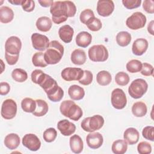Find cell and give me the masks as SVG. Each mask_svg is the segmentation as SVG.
Wrapping results in <instances>:
<instances>
[{
  "label": "cell",
  "instance_id": "d590c367",
  "mask_svg": "<svg viewBox=\"0 0 154 154\" xmlns=\"http://www.w3.org/2000/svg\"><path fill=\"white\" fill-rule=\"evenodd\" d=\"M130 78L128 73L124 72H119L115 76V81L120 86L126 85L129 82Z\"/></svg>",
  "mask_w": 154,
  "mask_h": 154
},
{
  "label": "cell",
  "instance_id": "83f0119b",
  "mask_svg": "<svg viewBox=\"0 0 154 154\" xmlns=\"http://www.w3.org/2000/svg\"><path fill=\"white\" fill-rule=\"evenodd\" d=\"M36 108L32 114L36 117H42L46 114L49 106L46 101L42 99H36Z\"/></svg>",
  "mask_w": 154,
  "mask_h": 154
},
{
  "label": "cell",
  "instance_id": "7dc6e473",
  "mask_svg": "<svg viewBox=\"0 0 154 154\" xmlns=\"http://www.w3.org/2000/svg\"><path fill=\"white\" fill-rule=\"evenodd\" d=\"M143 7L147 13H154V1L153 0L144 1L143 3Z\"/></svg>",
  "mask_w": 154,
  "mask_h": 154
},
{
  "label": "cell",
  "instance_id": "9c48e42d",
  "mask_svg": "<svg viewBox=\"0 0 154 154\" xmlns=\"http://www.w3.org/2000/svg\"><path fill=\"white\" fill-rule=\"evenodd\" d=\"M111 102L114 108L123 109L127 104V99L124 91L119 88L114 89L111 93Z\"/></svg>",
  "mask_w": 154,
  "mask_h": 154
},
{
  "label": "cell",
  "instance_id": "5bb4252c",
  "mask_svg": "<svg viewBox=\"0 0 154 154\" xmlns=\"http://www.w3.org/2000/svg\"><path fill=\"white\" fill-rule=\"evenodd\" d=\"M114 10V4L111 0H99L97 3V12L102 17L110 16Z\"/></svg>",
  "mask_w": 154,
  "mask_h": 154
},
{
  "label": "cell",
  "instance_id": "60d3db41",
  "mask_svg": "<svg viewBox=\"0 0 154 154\" xmlns=\"http://www.w3.org/2000/svg\"><path fill=\"white\" fill-rule=\"evenodd\" d=\"M93 79V75L90 70H84V75L81 79L78 81L79 83L83 85H90Z\"/></svg>",
  "mask_w": 154,
  "mask_h": 154
},
{
  "label": "cell",
  "instance_id": "ee69618b",
  "mask_svg": "<svg viewBox=\"0 0 154 154\" xmlns=\"http://www.w3.org/2000/svg\"><path fill=\"white\" fill-rule=\"evenodd\" d=\"M122 3L125 8L132 10L139 7L141 4V0H123Z\"/></svg>",
  "mask_w": 154,
  "mask_h": 154
},
{
  "label": "cell",
  "instance_id": "603a6c76",
  "mask_svg": "<svg viewBox=\"0 0 154 154\" xmlns=\"http://www.w3.org/2000/svg\"><path fill=\"white\" fill-rule=\"evenodd\" d=\"M68 94L72 100H79L84 97L85 91L82 87L78 85H72L68 89Z\"/></svg>",
  "mask_w": 154,
  "mask_h": 154
},
{
  "label": "cell",
  "instance_id": "4316f807",
  "mask_svg": "<svg viewBox=\"0 0 154 154\" xmlns=\"http://www.w3.org/2000/svg\"><path fill=\"white\" fill-rule=\"evenodd\" d=\"M147 112L146 104L143 102L138 101L135 102L132 106V112L137 117H144Z\"/></svg>",
  "mask_w": 154,
  "mask_h": 154
},
{
  "label": "cell",
  "instance_id": "f35d334b",
  "mask_svg": "<svg viewBox=\"0 0 154 154\" xmlns=\"http://www.w3.org/2000/svg\"><path fill=\"white\" fill-rule=\"evenodd\" d=\"M45 76L46 73H45L42 70L35 69L32 72L31 78L34 83L40 85L43 81Z\"/></svg>",
  "mask_w": 154,
  "mask_h": 154
},
{
  "label": "cell",
  "instance_id": "d6a6232c",
  "mask_svg": "<svg viewBox=\"0 0 154 154\" xmlns=\"http://www.w3.org/2000/svg\"><path fill=\"white\" fill-rule=\"evenodd\" d=\"M11 77L16 82H23L28 79V74L25 70L16 68L12 71Z\"/></svg>",
  "mask_w": 154,
  "mask_h": 154
},
{
  "label": "cell",
  "instance_id": "7bdbcfd3",
  "mask_svg": "<svg viewBox=\"0 0 154 154\" xmlns=\"http://www.w3.org/2000/svg\"><path fill=\"white\" fill-rule=\"evenodd\" d=\"M143 137L151 141H154V127L152 126H147L143 128L142 131Z\"/></svg>",
  "mask_w": 154,
  "mask_h": 154
},
{
  "label": "cell",
  "instance_id": "b9f144b4",
  "mask_svg": "<svg viewBox=\"0 0 154 154\" xmlns=\"http://www.w3.org/2000/svg\"><path fill=\"white\" fill-rule=\"evenodd\" d=\"M137 150L140 154H149L152 152V146L147 141H141L137 146Z\"/></svg>",
  "mask_w": 154,
  "mask_h": 154
},
{
  "label": "cell",
  "instance_id": "7c38bea8",
  "mask_svg": "<svg viewBox=\"0 0 154 154\" xmlns=\"http://www.w3.org/2000/svg\"><path fill=\"white\" fill-rule=\"evenodd\" d=\"M31 38L32 47L35 50L40 52L46 50L50 43L48 37L37 32L33 33L31 35Z\"/></svg>",
  "mask_w": 154,
  "mask_h": 154
},
{
  "label": "cell",
  "instance_id": "c3c4849f",
  "mask_svg": "<svg viewBox=\"0 0 154 154\" xmlns=\"http://www.w3.org/2000/svg\"><path fill=\"white\" fill-rule=\"evenodd\" d=\"M19 55H12L10 54H8L7 52H5V58L9 65H14L19 60Z\"/></svg>",
  "mask_w": 154,
  "mask_h": 154
},
{
  "label": "cell",
  "instance_id": "681fc988",
  "mask_svg": "<svg viewBox=\"0 0 154 154\" xmlns=\"http://www.w3.org/2000/svg\"><path fill=\"white\" fill-rule=\"evenodd\" d=\"M10 90V85L6 82H1L0 84V94L1 96L7 95Z\"/></svg>",
  "mask_w": 154,
  "mask_h": 154
},
{
  "label": "cell",
  "instance_id": "e575fe53",
  "mask_svg": "<svg viewBox=\"0 0 154 154\" xmlns=\"http://www.w3.org/2000/svg\"><path fill=\"white\" fill-rule=\"evenodd\" d=\"M126 67L127 70L131 73H137L141 70L142 63L140 60H131L127 63Z\"/></svg>",
  "mask_w": 154,
  "mask_h": 154
},
{
  "label": "cell",
  "instance_id": "816d5d0a",
  "mask_svg": "<svg viewBox=\"0 0 154 154\" xmlns=\"http://www.w3.org/2000/svg\"><path fill=\"white\" fill-rule=\"evenodd\" d=\"M153 24H154V21L152 20L150 22L147 26V31L151 35H154V31H153Z\"/></svg>",
  "mask_w": 154,
  "mask_h": 154
},
{
  "label": "cell",
  "instance_id": "bcb514c9",
  "mask_svg": "<svg viewBox=\"0 0 154 154\" xmlns=\"http://www.w3.org/2000/svg\"><path fill=\"white\" fill-rule=\"evenodd\" d=\"M21 6L25 11L31 12L34 10L35 2L32 0H23Z\"/></svg>",
  "mask_w": 154,
  "mask_h": 154
},
{
  "label": "cell",
  "instance_id": "8992f818",
  "mask_svg": "<svg viewBox=\"0 0 154 154\" xmlns=\"http://www.w3.org/2000/svg\"><path fill=\"white\" fill-rule=\"evenodd\" d=\"M88 57L93 62H104L108 58V51L103 45H93L88 51Z\"/></svg>",
  "mask_w": 154,
  "mask_h": 154
},
{
  "label": "cell",
  "instance_id": "9a60e30c",
  "mask_svg": "<svg viewBox=\"0 0 154 154\" xmlns=\"http://www.w3.org/2000/svg\"><path fill=\"white\" fill-rule=\"evenodd\" d=\"M86 142L90 148L92 149H97L102 145L103 138L100 133L92 132L87 135Z\"/></svg>",
  "mask_w": 154,
  "mask_h": 154
},
{
  "label": "cell",
  "instance_id": "52a82bcc",
  "mask_svg": "<svg viewBox=\"0 0 154 154\" xmlns=\"http://www.w3.org/2000/svg\"><path fill=\"white\" fill-rule=\"evenodd\" d=\"M147 19L141 12L137 11L130 16L126 20V26L132 30H137L144 27Z\"/></svg>",
  "mask_w": 154,
  "mask_h": 154
},
{
  "label": "cell",
  "instance_id": "3957f363",
  "mask_svg": "<svg viewBox=\"0 0 154 154\" xmlns=\"http://www.w3.org/2000/svg\"><path fill=\"white\" fill-rule=\"evenodd\" d=\"M60 111L63 116L74 121L79 120L83 114L81 107L71 100L63 101L60 106Z\"/></svg>",
  "mask_w": 154,
  "mask_h": 154
},
{
  "label": "cell",
  "instance_id": "484cf974",
  "mask_svg": "<svg viewBox=\"0 0 154 154\" xmlns=\"http://www.w3.org/2000/svg\"><path fill=\"white\" fill-rule=\"evenodd\" d=\"M37 28L42 32L49 31L52 25L51 19L47 16H42L39 17L35 23Z\"/></svg>",
  "mask_w": 154,
  "mask_h": 154
},
{
  "label": "cell",
  "instance_id": "5b68a950",
  "mask_svg": "<svg viewBox=\"0 0 154 154\" xmlns=\"http://www.w3.org/2000/svg\"><path fill=\"white\" fill-rule=\"evenodd\" d=\"M148 84L147 82L141 78L134 80L128 88V93L134 99L141 98L147 91Z\"/></svg>",
  "mask_w": 154,
  "mask_h": 154
},
{
  "label": "cell",
  "instance_id": "7a4b0ae2",
  "mask_svg": "<svg viewBox=\"0 0 154 154\" xmlns=\"http://www.w3.org/2000/svg\"><path fill=\"white\" fill-rule=\"evenodd\" d=\"M64 51V47L57 40L51 41L44 53L45 61L48 64H57L61 60Z\"/></svg>",
  "mask_w": 154,
  "mask_h": 154
},
{
  "label": "cell",
  "instance_id": "ab89813d",
  "mask_svg": "<svg viewBox=\"0 0 154 154\" xmlns=\"http://www.w3.org/2000/svg\"><path fill=\"white\" fill-rule=\"evenodd\" d=\"M94 17H95L94 12L91 9L87 8V9H85L81 13L79 16V19L82 23L86 25L87 22L90 19Z\"/></svg>",
  "mask_w": 154,
  "mask_h": 154
},
{
  "label": "cell",
  "instance_id": "cb8c5ba5",
  "mask_svg": "<svg viewBox=\"0 0 154 154\" xmlns=\"http://www.w3.org/2000/svg\"><path fill=\"white\" fill-rule=\"evenodd\" d=\"M70 59L74 64L82 65L85 63L87 60L85 52L81 49H75L71 54Z\"/></svg>",
  "mask_w": 154,
  "mask_h": 154
},
{
  "label": "cell",
  "instance_id": "2e32d148",
  "mask_svg": "<svg viewBox=\"0 0 154 154\" xmlns=\"http://www.w3.org/2000/svg\"><path fill=\"white\" fill-rule=\"evenodd\" d=\"M57 128L64 136H70L76 131V126L75 124L67 119L59 121L57 123Z\"/></svg>",
  "mask_w": 154,
  "mask_h": 154
},
{
  "label": "cell",
  "instance_id": "8fae6325",
  "mask_svg": "<svg viewBox=\"0 0 154 154\" xmlns=\"http://www.w3.org/2000/svg\"><path fill=\"white\" fill-rule=\"evenodd\" d=\"M84 75V70L81 68L66 67L61 73L62 78L66 81H79Z\"/></svg>",
  "mask_w": 154,
  "mask_h": 154
},
{
  "label": "cell",
  "instance_id": "277c9868",
  "mask_svg": "<svg viewBox=\"0 0 154 154\" xmlns=\"http://www.w3.org/2000/svg\"><path fill=\"white\" fill-rule=\"evenodd\" d=\"M104 125V119L100 115H94L82 120L81 123L82 129L88 132L100 129Z\"/></svg>",
  "mask_w": 154,
  "mask_h": 154
},
{
  "label": "cell",
  "instance_id": "ffe728a7",
  "mask_svg": "<svg viewBox=\"0 0 154 154\" xmlns=\"http://www.w3.org/2000/svg\"><path fill=\"white\" fill-rule=\"evenodd\" d=\"M69 144L72 152L75 153H80L83 150V141L81 137L77 134L73 135L70 138Z\"/></svg>",
  "mask_w": 154,
  "mask_h": 154
},
{
  "label": "cell",
  "instance_id": "44dd1931",
  "mask_svg": "<svg viewBox=\"0 0 154 154\" xmlns=\"http://www.w3.org/2000/svg\"><path fill=\"white\" fill-rule=\"evenodd\" d=\"M92 36L87 31H81L79 32L76 37V45L81 48H87L91 43Z\"/></svg>",
  "mask_w": 154,
  "mask_h": 154
},
{
  "label": "cell",
  "instance_id": "e0dca14e",
  "mask_svg": "<svg viewBox=\"0 0 154 154\" xmlns=\"http://www.w3.org/2000/svg\"><path fill=\"white\" fill-rule=\"evenodd\" d=\"M149 46L148 42L146 39L140 38L136 39L132 44V53L137 56H141L144 54Z\"/></svg>",
  "mask_w": 154,
  "mask_h": 154
},
{
  "label": "cell",
  "instance_id": "f546056e",
  "mask_svg": "<svg viewBox=\"0 0 154 154\" xmlns=\"http://www.w3.org/2000/svg\"><path fill=\"white\" fill-rule=\"evenodd\" d=\"M97 82L102 86H106L109 85L111 81L112 77L110 73L106 70H102L97 73L96 75Z\"/></svg>",
  "mask_w": 154,
  "mask_h": 154
},
{
  "label": "cell",
  "instance_id": "f6af8a7d",
  "mask_svg": "<svg viewBox=\"0 0 154 154\" xmlns=\"http://www.w3.org/2000/svg\"><path fill=\"white\" fill-rule=\"evenodd\" d=\"M141 73L145 76H153V66L147 63L142 64V68L140 70Z\"/></svg>",
  "mask_w": 154,
  "mask_h": 154
},
{
  "label": "cell",
  "instance_id": "4fadbf2b",
  "mask_svg": "<svg viewBox=\"0 0 154 154\" xmlns=\"http://www.w3.org/2000/svg\"><path fill=\"white\" fill-rule=\"evenodd\" d=\"M22 143L23 146L33 152L37 151L41 147V141L40 139L34 134H25L22 138Z\"/></svg>",
  "mask_w": 154,
  "mask_h": 154
},
{
  "label": "cell",
  "instance_id": "8d00e7d4",
  "mask_svg": "<svg viewBox=\"0 0 154 154\" xmlns=\"http://www.w3.org/2000/svg\"><path fill=\"white\" fill-rule=\"evenodd\" d=\"M86 25L87 28L92 31H98L101 29L102 26V24L100 20L95 17L90 19L87 22Z\"/></svg>",
  "mask_w": 154,
  "mask_h": 154
},
{
  "label": "cell",
  "instance_id": "ac0fdd59",
  "mask_svg": "<svg viewBox=\"0 0 154 154\" xmlns=\"http://www.w3.org/2000/svg\"><path fill=\"white\" fill-rule=\"evenodd\" d=\"M74 30L69 25H64L58 29V35L60 39L66 43H70L73 38Z\"/></svg>",
  "mask_w": 154,
  "mask_h": 154
},
{
  "label": "cell",
  "instance_id": "74e56055",
  "mask_svg": "<svg viewBox=\"0 0 154 154\" xmlns=\"http://www.w3.org/2000/svg\"><path fill=\"white\" fill-rule=\"evenodd\" d=\"M57 136V132L55 128H49L46 129L43 135V140L47 143H51L54 141Z\"/></svg>",
  "mask_w": 154,
  "mask_h": 154
},
{
  "label": "cell",
  "instance_id": "6da1fadb",
  "mask_svg": "<svg viewBox=\"0 0 154 154\" xmlns=\"http://www.w3.org/2000/svg\"><path fill=\"white\" fill-rule=\"evenodd\" d=\"M76 7L70 1H55L50 8L52 20L55 24H60L67 20L68 17L75 16Z\"/></svg>",
  "mask_w": 154,
  "mask_h": 154
},
{
  "label": "cell",
  "instance_id": "4dcf8cb0",
  "mask_svg": "<svg viewBox=\"0 0 154 154\" xmlns=\"http://www.w3.org/2000/svg\"><path fill=\"white\" fill-rule=\"evenodd\" d=\"M117 43L122 46H128L131 42V35L127 31H120L116 35Z\"/></svg>",
  "mask_w": 154,
  "mask_h": 154
},
{
  "label": "cell",
  "instance_id": "f1b7e54d",
  "mask_svg": "<svg viewBox=\"0 0 154 154\" xmlns=\"http://www.w3.org/2000/svg\"><path fill=\"white\" fill-rule=\"evenodd\" d=\"M128 149V143L124 140H117L114 141L111 146L112 152L115 154H123Z\"/></svg>",
  "mask_w": 154,
  "mask_h": 154
},
{
  "label": "cell",
  "instance_id": "d4e9b609",
  "mask_svg": "<svg viewBox=\"0 0 154 154\" xmlns=\"http://www.w3.org/2000/svg\"><path fill=\"white\" fill-rule=\"evenodd\" d=\"M14 12L13 10L7 7L3 6L0 8V22L2 23H8L13 20Z\"/></svg>",
  "mask_w": 154,
  "mask_h": 154
},
{
  "label": "cell",
  "instance_id": "ba28073f",
  "mask_svg": "<svg viewBox=\"0 0 154 154\" xmlns=\"http://www.w3.org/2000/svg\"><path fill=\"white\" fill-rule=\"evenodd\" d=\"M17 109V104L14 100L11 99L5 100L1 106V114L2 117L6 120L13 119L16 115Z\"/></svg>",
  "mask_w": 154,
  "mask_h": 154
},
{
  "label": "cell",
  "instance_id": "d6986e66",
  "mask_svg": "<svg viewBox=\"0 0 154 154\" xmlns=\"http://www.w3.org/2000/svg\"><path fill=\"white\" fill-rule=\"evenodd\" d=\"M139 132L134 128H129L124 132L123 138L129 145L137 144L139 140Z\"/></svg>",
  "mask_w": 154,
  "mask_h": 154
},
{
  "label": "cell",
  "instance_id": "f5cc1de1",
  "mask_svg": "<svg viewBox=\"0 0 154 154\" xmlns=\"http://www.w3.org/2000/svg\"><path fill=\"white\" fill-rule=\"evenodd\" d=\"M23 0H8V2L13 5H22Z\"/></svg>",
  "mask_w": 154,
  "mask_h": 154
},
{
  "label": "cell",
  "instance_id": "f907efd6",
  "mask_svg": "<svg viewBox=\"0 0 154 154\" xmlns=\"http://www.w3.org/2000/svg\"><path fill=\"white\" fill-rule=\"evenodd\" d=\"M40 5L42 7H51V5H53L54 2L52 0H46V1H38Z\"/></svg>",
  "mask_w": 154,
  "mask_h": 154
},
{
  "label": "cell",
  "instance_id": "1f68e13d",
  "mask_svg": "<svg viewBox=\"0 0 154 154\" xmlns=\"http://www.w3.org/2000/svg\"><path fill=\"white\" fill-rule=\"evenodd\" d=\"M21 107L23 111L32 113L36 108V102L29 97H25L21 102Z\"/></svg>",
  "mask_w": 154,
  "mask_h": 154
},
{
  "label": "cell",
  "instance_id": "7402d4cb",
  "mask_svg": "<svg viewBox=\"0 0 154 154\" xmlns=\"http://www.w3.org/2000/svg\"><path fill=\"white\" fill-rule=\"evenodd\" d=\"M5 146L10 150H14L20 144V137L17 134L11 133L7 135L4 139Z\"/></svg>",
  "mask_w": 154,
  "mask_h": 154
},
{
  "label": "cell",
  "instance_id": "836d02e7",
  "mask_svg": "<svg viewBox=\"0 0 154 154\" xmlns=\"http://www.w3.org/2000/svg\"><path fill=\"white\" fill-rule=\"evenodd\" d=\"M32 62L35 67H45L48 66V64L45 60L44 54L42 52H35L32 57Z\"/></svg>",
  "mask_w": 154,
  "mask_h": 154
},
{
  "label": "cell",
  "instance_id": "30bf717a",
  "mask_svg": "<svg viewBox=\"0 0 154 154\" xmlns=\"http://www.w3.org/2000/svg\"><path fill=\"white\" fill-rule=\"evenodd\" d=\"M22 48V42L16 36L8 37L5 43V52L12 55H19Z\"/></svg>",
  "mask_w": 154,
  "mask_h": 154
}]
</instances>
